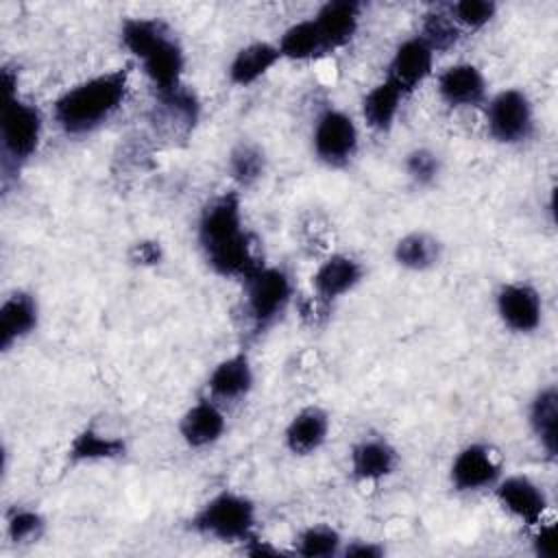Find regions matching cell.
<instances>
[{"mask_svg": "<svg viewBox=\"0 0 558 558\" xmlns=\"http://www.w3.org/2000/svg\"><path fill=\"white\" fill-rule=\"evenodd\" d=\"M196 240L207 266L225 279L244 281L264 264L255 255L253 235L244 229L238 190L220 192L201 209Z\"/></svg>", "mask_w": 558, "mask_h": 558, "instance_id": "obj_1", "label": "cell"}, {"mask_svg": "<svg viewBox=\"0 0 558 558\" xmlns=\"http://www.w3.org/2000/svg\"><path fill=\"white\" fill-rule=\"evenodd\" d=\"M129 81L131 63H124L68 87L52 102L54 124L72 137L98 131L122 109L129 96Z\"/></svg>", "mask_w": 558, "mask_h": 558, "instance_id": "obj_2", "label": "cell"}, {"mask_svg": "<svg viewBox=\"0 0 558 558\" xmlns=\"http://www.w3.org/2000/svg\"><path fill=\"white\" fill-rule=\"evenodd\" d=\"M257 504L238 490L225 488L211 495L198 510L187 519V527L216 543H248L259 536L257 532Z\"/></svg>", "mask_w": 558, "mask_h": 558, "instance_id": "obj_3", "label": "cell"}, {"mask_svg": "<svg viewBox=\"0 0 558 558\" xmlns=\"http://www.w3.org/2000/svg\"><path fill=\"white\" fill-rule=\"evenodd\" d=\"M244 312L255 333L266 331L288 310L294 286L290 275L279 266L262 264L244 281Z\"/></svg>", "mask_w": 558, "mask_h": 558, "instance_id": "obj_4", "label": "cell"}, {"mask_svg": "<svg viewBox=\"0 0 558 558\" xmlns=\"http://www.w3.org/2000/svg\"><path fill=\"white\" fill-rule=\"evenodd\" d=\"M44 135V116L39 107L15 96L4 100L0 116L2 168L20 170L39 148Z\"/></svg>", "mask_w": 558, "mask_h": 558, "instance_id": "obj_5", "label": "cell"}, {"mask_svg": "<svg viewBox=\"0 0 558 558\" xmlns=\"http://www.w3.org/2000/svg\"><path fill=\"white\" fill-rule=\"evenodd\" d=\"M486 131L490 140L504 146H519L532 140L536 116L530 96L519 87H506L486 102Z\"/></svg>", "mask_w": 558, "mask_h": 558, "instance_id": "obj_6", "label": "cell"}, {"mask_svg": "<svg viewBox=\"0 0 558 558\" xmlns=\"http://www.w3.org/2000/svg\"><path fill=\"white\" fill-rule=\"evenodd\" d=\"M360 148V131L355 120L338 109L327 107L318 113L312 131V153L327 168H347Z\"/></svg>", "mask_w": 558, "mask_h": 558, "instance_id": "obj_7", "label": "cell"}, {"mask_svg": "<svg viewBox=\"0 0 558 558\" xmlns=\"http://www.w3.org/2000/svg\"><path fill=\"white\" fill-rule=\"evenodd\" d=\"M501 475V460L486 442L464 445L453 456L449 466V482L458 493H477L493 488Z\"/></svg>", "mask_w": 558, "mask_h": 558, "instance_id": "obj_8", "label": "cell"}, {"mask_svg": "<svg viewBox=\"0 0 558 558\" xmlns=\"http://www.w3.org/2000/svg\"><path fill=\"white\" fill-rule=\"evenodd\" d=\"M495 310L501 325L512 333H534L543 323L541 292L527 281L501 283L495 294Z\"/></svg>", "mask_w": 558, "mask_h": 558, "instance_id": "obj_9", "label": "cell"}, {"mask_svg": "<svg viewBox=\"0 0 558 558\" xmlns=\"http://www.w3.org/2000/svg\"><path fill=\"white\" fill-rule=\"evenodd\" d=\"M493 495L510 517H514L519 523L527 527H534L536 523H541L549 508L545 488L532 477L521 473L501 475L493 486Z\"/></svg>", "mask_w": 558, "mask_h": 558, "instance_id": "obj_10", "label": "cell"}, {"mask_svg": "<svg viewBox=\"0 0 558 558\" xmlns=\"http://www.w3.org/2000/svg\"><path fill=\"white\" fill-rule=\"evenodd\" d=\"M434 57L436 52L429 48V44L421 35H412L395 48L386 78L410 96L432 76Z\"/></svg>", "mask_w": 558, "mask_h": 558, "instance_id": "obj_11", "label": "cell"}, {"mask_svg": "<svg viewBox=\"0 0 558 558\" xmlns=\"http://www.w3.org/2000/svg\"><path fill=\"white\" fill-rule=\"evenodd\" d=\"M436 92L451 109L480 107L488 100V85L484 72L469 61L447 65L436 76Z\"/></svg>", "mask_w": 558, "mask_h": 558, "instance_id": "obj_12", "label": "cell"}, {"mask_svg": "<svg viewBox=\"0 0 558 558\" xmlns=\"http://www.w3.org/2000/svg\"><path fill=\"white\" fill-rule=\"evenodd\" d=\"M364 264L347 253H333L318 264L312 275V288L318 301L333 303L353 292L364 281Z\"/></svg>", "mask_w": 558, "mask_h": 558, "instance_id": "obj_13", "label": "cell"}, {"mask_svg": "<svg viewBox=\"0 0 558 558\" xmlns=\"http://www.w3.org/2000/svg\"><path fill=\"white\" fill-rule=\"evenodd\" d=\"M207 397L225 403H238L248 397L255 386V371L251 357L244 351L222 357L207 377Z\"/></svg>", "mask_w": 558, "mask_h": 558, "instance_id": "obj_14", "label": "cell"}, {"mask_svg": "<svg viewBox=\"0 0 558 558\" xmlns=\"http://www.w3.org/2000/svg\"><path fill=\"white\" fill-rule=\"evenodd\" d=\"M140 63H142L146 78L155 87V94H163V92H170V89H177L183 85L185 50L172 31L166 37H161L140 59Z\"/></svg>", "mask_w": 558, "mask_h": 558, "instance_id": "obj_15", "label": "cell"}, {"mask_svg": "<svg viewBox=\"0 0 558 558\" xmlns=\"http://www.w3.org/2000/svg\"><path fill=\"white\" fill-rule=\"evenodd\" d=\"M227 429L222 405L211 397L196 399L179 418V436L190 449H205L216 445Z\"/></svg>", "mask_w": 558, "mask_h": 558, "instance_id": "obj_16", "label": "cell"}, {"mask_svg": "<svg viewBox=\"0 0 558 558\" xmlns=\"http://www.w3.org/2000/svg\"><path fill=\"white\" fill-rule=\"evenodd\" d=\"M399 464L397 449L384 436L360 438L349 451V471L357 484H375L392 475Z\"/></svg>", "mask_w": 558, "mask_h": 558, "instance_id": "obj_17", "label": "cell"}, {"mask_svg": "<svg viewBox=\"0 0 558 558\" xmlns=\"http://www.w3.org/2000/svg\"><path fill=\"white\" fill-rule=\"evenodd\" d=\"M362 17V2L357 0H329L312 15L323 46L329 52L344 48L357 33Z\"/></svg>", "mask_w": 558, "mask_h": 558, "instance_id": "obj_18", "label": "cell"}, {"mask_svg": "<svg viewBox=\"0 0 558 558\" xmlns=\"http://www.w3.org/2000/svg\"><path fill=\"white\" fill-rule=\"evenodd\" d=\"M329 414L320 405L301 408L283 429V445L292 456L305 458L316 453L329 436Z\"/></svg>", "mask_w": 558, "mask_h": 558, "instance_id": "obj_19", "label": "cell"}, {"mask_svg": "<svg viewBox=\"0 0 558 558\" xmlns=\"http://www.w3.org/2000/svg\"><path fill=\"white\" fill-rule=\"evenodd\" d=\"M39 325V303L33 292L15 290L0 305V349L9 351Z\"/></svg>", "mask_w": 558, "mask_h": 558, "instance_id": "obj_20", "label": "cell"}, {"mask_svg": "<svg viewBox=\"0 0 558 558\" xmlns=\"http://www.w3.org/2000/svg\"><path fill=\"white\" fill-rule=\"evenodd\" d=\"M527 425L541 451L556 460L558 456V388L547 384L534 392L527 405Z\"/></svg>", "mask_w": 558, "mask_h": 558, "instance_id": "obj_21", "label": "cell"}, {"mask_svg": "<svg viewBox=\"0 0 558 558\" xmlns=\"http://www.w3.org/2000/svg\"><path fill=\"white\" fill-rule=\"evenodd\" d=\"M281 61V52L272 41H251L235 50L227 74L235 87H248L266 76Z\"/></svg>", "mask_w": 558, "mask_h": 558, "instance_id": "obj_22", "label": "cell"}, {"mask_svg": "<svg viewBox=\"0 0 558 558\" xmlns=\"http://www.w3.org/2000/svg\"><path fill=\"white\" fill-rule=\"evenodd\" d=\"M126 440L120 436H111L100 432L94 425H85L70 442L65 458L72 466L76 464H94V462H109L120 460L126 456Z\"/></svg>", "mask_w": 558, "mask_h": 558, "instance_id": "obj_23", "label": "cell"}, {"mask_svg": "<svg viewBox=\"0 0 558 558\" xmlns=\"http://www.w3.org/2000/svg\"><path fill=\"white\" fill-rule=\"evenodd\" d=\"M403 98L405 94L392 81L388 78L379 81L362 96V102H360L362 120L366 122L368 129L377 133H388L395 126Z\"/></svg>", "mask_w": 558, "mask_h": 558, "instance_id": "obj_24", "label": "cell"}, {"mask_svg": "<svg viewBox=\"0 0 558 558\" xmlns=\"http://www.w3.org/2000/svg\"><path fill=\"white\" fill-rule=\"evenodd\" d=\"M440 257L442 242L429 231H410L401 235L392 246V259L397 262V266L412 272H425L434 268Z\"/></svg>", "mask_w": 558, "mask_h": 558, "instance_id": "obj_25", "label": "cell"}, {"mask_svg": "<svg viewBox=\"0 0 558 558\" xmlns=\"http://www.w3.org/2000/svg\"><path fill=\"white\" fill-rule=\"evenodd\" d=\"M277 48L281 52V59H288V61H314V59L327 54L320 33L312 17L290 24L279 35Z\"/></svg>", "mask_w": 558, "mask_h": 558, "instance_id": "obj_26", "label": "cell"}, {"mask_svg": "<svg viewBox=\"0 0 558 558\" xmlns=\"http://www.w3.org/2000/svg\"><path fill=\"white\" fill-rule=\"evenodd\" d=\"M342 545H344V538L333 525L312 523L296 534L290 554L303 556V558H331V556H340Z\"/></svg>", "mask_w": 558, "mask_h": 558, "instance_id": "obj_27", "label": "cell"}, {"mask_svg": "<svg viewBox=\"0 0 558 558\" xmlns=\"http://www.w3.org/2000/svg\"><path fill=\"white\" fill-rule=\"evenodd\" d=\"M227 170L229 177L240 187H251L257 183L266 172V155L259 144L255 142H238L227 157Z\"/></svg>", "mask_w": 558, "mask_h": 558, "instance_id": "obj_28", "label": "cell"}, {"mask_svg": "<svg viewBox=\"0 0 558 558\" xmlns=\"http://www.w3.org/2000/svg\"><path fill=\"white\" fill-rule=\"evenodd\" d=\"M416 35H421L434 52H447L456 48L458 41L462 39V31L456 26L451 15L447 13V7H438L425 13L421 22V31Z\"/></svg>", "mask_w": 558, "mask_h": 558, "instance_id": "obj_29", "label": "cell"}, {"mask_svg": "<svg viewBox=\"0 0 558 558\" xmlns=\"http://www.w3.org/2000/svg\"><path fill=\"white\" fill-rule=\"evenodd\" d=\"M445 7L462 33L464 31H471V33L482 31L484 26H488L495 20V15L499 11V4L493 0H456Z\"/></svg>", "mask_w": 558, "mask_h": 558, "instance_id": "obj_30", "label": "cell"}, {"mask_svg": "<svg viewBox=\"0 0 558 558\" xmlns=\"http://www.w3.org/2000/svg\"><path fill=\"white\" fill-rule=\"evenodd\" d=\"M46 532V519L39 510L26 508V506H15L7 514V536L15 545H26V543H37L41 534Z\"/></svg>", "mask_w": 558, "mask_h": 558, "instance_id": "obj_31", "label": "cell"}, {"mask_svg": "<svg viewBox=\"0 0 558 558\" xmlns=\"http://www.w3.org/2000/svg\"><path fill=\"white\" fill-rule=\"evenodd\" d=\"M403 170L408 174V179L418 185V187H429L438 181L440 170H442V161L438 157V153H434L427 146H416L412 148L405 159H403Z\"/></svg>", "mask_w": 558, "mask_h": 558, "instance_id": "obj_32", "label": "cell"}, {"mask_svg": "<svg viewBox=\"0 0 558 558\" xmlns=\"http://www.w3.org/2000/svg\"><path fill=\"white\" fill-rule=\"evenodd\" d=\"M532 551L536 558H554L556 554V523L543 519L532 527Z\"/></svg>", "mask_w": 558, "mask_h": 558, "instance_id": "obj_33", "label": "cell"}, {"mask_svg": "<svg viewBox=\"0 0 558 558\" xmlns=\"http://www.w3.org/2000/svg\"><path fill=\"white\" fill-rule=\"evenodd\" d=\"M386 547L377 541H344L340 556L344 558H381Z\"/></svg>", "mask_w": 558, "mask_h": 558, "instance_id": "obj_34", "label": "cell"}, {"mask_svg": "<svg viewBox=\"0 0 558 558\" xmlns=\"http://www.w3.org/2000/svg\"><path fill=\"white\" fill-rule=\"evenodd\" d=\"M131 259H133L135 264H142V266L159 264V259H161V246H159V242H137V244H133V248H131Z\"/></svg>", "mask_w": 558, "mask_h": 558, "instance_id": "obj_35", "label": "cell"}]
</instances>
